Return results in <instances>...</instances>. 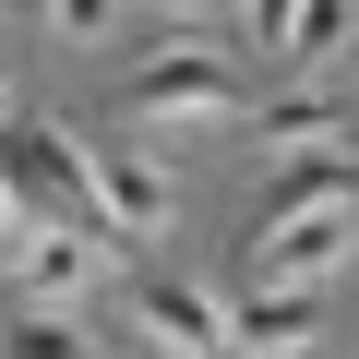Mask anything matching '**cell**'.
Segmentation results:
<instances>
[{
  "label": "cell",
  "instance_id": "cell-1",
  "mask_svg": "<svg viewBox=\"0 0 359 359\" xmlns=\"http://www.w3.org/2000/svg\"><path fill=\"white\" fill-rule=\"evenodd\" d=\"M0 180H13L25 228H96V192H84V144H72V132H13V144H0Z\"/></svg>",
  "mask_w": 359,
  "mask_h": 359
},
{
  "label": "cell",
  "instance_id": "cell-11",
  "mask_svg": "<svg viewBox=\"0 0 359 359\" xmlns=\"http://www.w3.org/2000/svg\"><path fill=\"white\" fill-rule=\"evenodd\" d=\"M0 359H108L72 311H25V323H0Z\"/></svg>",
  "mask_w": 359,
  "mask_h": 359
},
{
  "label": "cell",
  "instance_id": "cell-13",
  "mask_svg": "<svg viewBox=\"0 0 359 359\" xmlns=\"http://www.w3.org/2000/svg\"><path fill=\"white\" fill-rule=\"evenodd\" d=\"M36 228H25V204H13V180H0V252H25Z\"/></svg>",
  "mask_w": 359,
  "mask_h": 359
},
{
  "label": "cell",
  "instance_id": "cell-10",
  "mask_svg": "<svg viewBox=\"0 0 359 359\" xmlns=\"http://www.w3.org/2000/svg\"><path fill=\"white\" fill-rule=\"evenodd\" d=\"M252 132H264V144H276V156H323V144H335V132H347V120H335V108H323V96H276V108H252Z\"/></svg>",
  "mask_w": 359,
  "mask_h": 359
},
{
  "label": "cell",
  "instance_id": "cell-7",
  "mask_svg": "<svg viewBox=\"0 0 359 359\" xmlns=\"http://www.w3.org/2000/svg\"><path fill=\"white\" fill-rule=\"evenodd\" d=\"M347 252H359V228H347V216H311V228H264V240H252V287H323Z\"/></svg>",
  "mask_w": 359,
  "mask_h": 359
},
{
  "label": "cell",
  "instance_id": "cell-4",
  "mask_svg": "<svg viewBox=\"0 0 359 359\" xmlns=\"http://www.w3.org/2000/svg\"><path fill=\"white\" fill-rule=\"evenodd\" d=\"M132 323H144L168 359H240V311H216L192 276H144V287H132Z\"/></svg>",
  "mask_w": 359,
  "mask_h": 359
},
{
  "label": "cell",
  "instance_id": "cell-6",
  "mask_svg": "<svg viewBox=\"0 0 359 359\" xmlns=\"http://www.w3.org/2000/svg\"><path fill=\"white\" fill-rule=\"evenodd\" d=\"M311 216H359V156L323 144V156H287L276 192H264V228H311Z\"/></svg>",
  "mask_w": 359,
  "mask_h": 359
},
{
  "label": "cell",
  "instance_id": "cell-14",
  "mask_svg": "<svg viewBox=\"0 0 359 359\" xmlns=\"http://www.w3.org/2000/svg\"><path fill=\"white\" fill-rule=\"evenodd\" d=\"M0 144H13V84H0Z\"/></svg>",
  "mask_w": 359,
  "mask_h": 359
},
{
  "label": "cell",
  "instance_id": "cell-2",
  "mask_svg": "<svg viewBox=\"0 0 359 359\" xmlns=\"http://www.w3.org/2000/svg\"><path fill=\"white\" fill-rule=\"evenodd\" d=\"M240 108H252V84H240L216 48H156L144 84H132V120H144V132H168V120H240Z\"/></svg>",
  "mask_w": 359,
  "mask_h": 359
},
{
  "label": "cell",
  "instance_id": "cell-9",
  "mask_svg": "<svg viewBox=\"0 0 359 359\" xmlns=\"http://www.w3.org/2000/svg\"><path fill=\"white\" fill-rule=\"evenodd\" d=\"M252 36L287 48V60H323V48L347 36V13H335V0H287V13H252Z\"/></svg>",
  "mask_w": 359,
  "mask_h": 359
},
{
  "label": "cell",
  "instance_id": "cell-8",
  "mask_svg": "<svg viewBox=\"0 0 359 359\" xmlns=\"http://www.w3.org/2000/svg\"><path fill=\"white\" fill-rule=\"evenodd\" d=\"M311 323H323V287H252L240 299V347H264V359H299Z\"/></svg>",
  "mask_w": 359,
  "mask_h": 359
},
{
  "label": "cell",
  "instance_id": "cell-3",
  "mask_svg": "<svg viewBox=\"0 0 359 359\" xmlns=\"http://www.w3.org/2000/svg\"><path fill=\"white\" fill-rule=\"evenodd\" d=\"M84 144V192H96V228H120V240H156L168 216H180V192L156 180V156H132V144H108V132H72Z\"/></svg>",
  "mask_w": 359,
  "mask_h": 359
},
{
  "label": "cell",
  "instance_id": "cell-12",
  "mask_svg": "<svg viewBox=\"0 0 359 359\" xmlns=\"http://www.w3.org/2000/svg\"><path fill=\"white\" fill-rule=\"evenodd\" d=\"M48 25H60V36H120V13H108V0H60Z\"/></svg>",
  "mask_w": 359,
  "mask_h": 359
},
{
  "label": "cell",
  "instance_id": "cell-5",
  "mask_svg": "<svg viewBox=\"0 0 359 359\" xmlns=\"http://www.w3.org/2000/svg\"><path fill=\"white\" fill-rule=\"evenodd\" d=\"M96 276H108V228H36V240L13 252V287H25L36 311H72Z\"/></svg>",
  "mask_w": 359,
  "mask_h": 359
}]
</instances>
